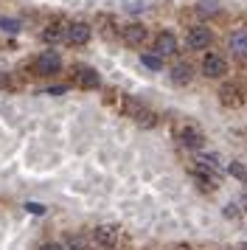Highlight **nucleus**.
<instances>
[{"instance_id": "nucleus-20", "label": "nucleus", "mask_w": 247, "mask_h": 250, "mask_svg": "<svg viewBox=\"0 0 247 250\" xmlns=\"http://www.w3.org/2000/svg\"><path fill=\"white\" fill-rule=\"evenodd\" d=\"M40 250H65V245H56V242H48V245H42Z\"/></svg>"}, {"instance_id": "nucleus-21", "label": "nucleus", "mask_w": 247, "mask_h": 250, "mask_svg": "<svg viewBox=\"0 0 247 250\" xmlns=\"http://www.w3.org/2000/svg\"><path fill=\"white\" fill-rule=\"evenodd\" d=\"M239 250H247V245H242V248H239Z\"/></svg>"}, {"instance_id": "nucleus-15", "label": "nucleus", "mask_w": 247, "mask_h": 250, "mask_svg": "<svg viewBox=\"0 0 247 250\" xmlns=\"http://www.w3.org/2000/svg\"><path fill=\"white\" fill-rule=\"evenodd\" d=\"M65 250H87V239L73 233V236H67V248Z\"/></svg>"}, {"instance_id": "nucleus-7", "label": "nucleus", "mask_w": 247, "mask_h": 250, "mask_svg": "<svg viewBox=\"0 0 247 250\" xmlns=\"http://www.w3.org/2000/svg\"><path fill=\"white\" fill-rule=\"evenodd\" d=\"M65 40L70 45H84L90 40V25L87 23H73L65 28Z\"/></svg>"}, {"instance_id": "nucleus-6", "label": "nucleus", "mask_w": 247, "mask_h": 250, "mask_svg": "<svg viewBox=\"0 0 247 250\" xmlns=\"http://www.w3.org/2000/svg\"><path fill=\"white\" fill-rule=\"evenodd\" d=\"M174 51H177V37L171 31H160L155 37V54L157 57H171Z\"/></svg>"}, {"instance_id": "nucleus-5", "label": "nucleus", "mask_w": 247, "mask_h": 250, "mask_svg": "<svg viewBox=\"0 0 247 250\" xmlns=\"http://www.w3.org/2000/svg\"><path fill=\"white\" fill-rule=\"evenodd\" d=\"M219 102L225 104V107H242V102H245V93H242V87L239 84H222L219 87Z\"/></svg>"}, {"instance_id": "nucleus-10", "label": "nucleus", "mask_w": 247, "mask_h": 250, "mask_svg": "<svg viewBox=\"0 0 247 250\" xmlns=\"http://www.w3.org/2000/svg\"><path fill=\"white\" fill-rule=\"evenodd\" d=\"M76 82H79V87H84V90H96L101 84V79H99V73L93 68H79L76 70Z\"/></svg>"}, {"instance_id": "nucleus-14", "label": "nucleus", "mask_w": 247, "mask_h": 250, "mask_svg": "<svg viewBox=\"0 0 247 250\" xmlns=\"http://www.w3.org/2000/svg\"><path fill=\"white\" fill-rule=\"evenodd\" d=\"M141 62H144L149 70H160V68H163V57H157V54H144Z\"/></svg>"}, {"instance_id": "nucleus-16", "label": "nucleus", "mask_w": 247, "mask_h": 250, "mask_svg": "<svg viewBox=\"0 0 247 250\" xmlns=\"http://www.w3.org/2000/svg\"><path fill=\"white\" fill-rule=\"evenodd\" d=\"M42 37H45V42H56V40L62 37V25H59V23L48 25V28H45V31H42Z\"/></svg>"}, {"instance_id": "nucleus-2", "label": "nucleus", "mask_w": 247, "mask_h": 250, "mask_svg": "<svg viewBox=\"0 0 247 250\" xmlns=\"http://www.w3.org/2000/svg\"><path fill=\"white\" fill-rule=\"evenodd\" d=\"M202 73L208 79H222L225 73H227V62L219 54H205V59H202Z\"/></svg>"}, {"instance_id": "nucleus-19", "label": "nucleus", "mask_w": 247, "mask_h": 250, "mask_svg": "<svg viewBox=\"0 0 247 250\" xmlns=\"http://www.w3.org/2000/svg\"><path fill=\"white\" fill-rule=\"evenodd\" d=\"M25 211H31V214H45V205H40V203H28V205H25Z\"/></svg>"}, {"instance_id": "nucleus-11", "label": "nucleus", "mask_w": 247, "mask_h": 250, "mask_svg": "<svg viewBox=\"0 0 247 250\" xmlns=\"http://www.w3.org/2000/svg\"><path fill=\"white\" fill-rule=\"evenodd\" d=\"M144 40H146V28L141 23H129L124 28V42L126 45H144Z\"/></svg>"}, {"instance_id": "nucleus-8", "label": "nucleus", "mask_w": 247, "mask_h": 250, "mask_svg": "<svg viewBox=\"0 0 247 250\" xmlns=\"http://www.w3.org/2000/svg\"><path fill=\"white\" fill-rule=\"evenodd\" d=\"M126 113L132 115L141 126H155V121H157L155 113H149L144 104H138V102H126Z\"/></svg>"}, {"instance_id": "nucleus-18", "label": "nucleus", "mask_w": 247, "mask_h": 250, "mask_svg": "<svg viewBox=\"0 0 247 250\" xmlns=\"http://www.w3.org/2000/svg\"><path fill=\"white\" fill-rule=\"evenodd\" d=\"M0 25H3L6 31H11V34H14V31H20V23H17V20H0Z\"/></svg>"}, {"instance_id": "nucleus-12", "label": "nucleus", "mask_w": 247, "mask_h": 250, "mask_svg": "<svg viewBox=\"0 0 247 250\" xmlns=\"http://www.w3.org/2000/svg\"><path fill=\"white\" fill-rule=\"evenodd\" d=\"M230 51L236 57H247V28H239L230 34Z\"/></svg>"}, {"instance_id": "nucleus-3", "label": "nucleus", "mask_w": 247, "mask_h": 250, "mask_svg": "<svg viewBox=\"0 0 247 250\" xmlns=\"http://www.w3.org/2000/svg\"><path fill=\"white\" fill-rule=\"evenodd\" d=\"M59 68H62V57H59L56 51H42V54L37 57V73L51 76V73H56Z\"/></svg>"}, {"instance_id": "nucleus-4", "label": "nucleus", "mask_w": 247, "mask_h": 250, "mask_svg": "<svg viewBox=\"0 0 247 250\" xmlns=\"http://www.w3.org/2000/svg\"><path fill=\"white\" fill-rule=\"evenodd\" d=\"M213 42V34L211 28H205V25H197V28H191L188 31V48L194 51H205V48Z\"/></svg>"}, {"instance_id": "nucleus-1", "label": "nucleus", "mask_w": 247, "mask_h": 250, "mask_svg": "<svg viewBox=\"0 0 247 250\" xmlns=\"http://www.w3.org/2000/svg\"><path fill=\"white\" fill-rule=\"evenodd\" d=\"M93 242H96L101 250H112L118 245V228L115 225H99L93 230Z\"/></svg>"}, {"instance_id": "nucleus-17", "label": "nucleus", "mask_w": 247, "mask_h": 250, "mask_svg": "<svg viewBox=\"0 0 247 250\" xmlns=\"http://www.w3.org/2000/svg\"><path fill=\"white\" fill-rule=\"evenodd\" d=\"M230 174H233L236 180H247V169L239 163V160H233V163H230Z\"/></svg>"}, {"instance_id": "nucleus-13", "label": "nucleus", "mask_w": 247, "mask_h": 250, "mask_svg": "<svg viewBox=\"0 0 247 250\" xmlns=\"http://www.w3.org/2000/svg\"><path fill=\"white\" fill-rule=\"evenodd\" d=\"M171 82H174V84H188L191 82V65H185V62L174 65V68H171Z\"/></svg>"}, {"instance_id": "nucleus-9", "label": "nucleus", "mask_w": 247, "mask_h": 250, "mask_svg": "<svg viewBox=\"0 0 247 250\" xmlns=\"http://www.w3.org/2000/svg\"><path fill=\"white\" fill-rule=\"evenodd\" d=\"M180 141H183V146H188V149H202V144H205V135H202L197 126H183Z\"/></svg>"}]
</instances>
